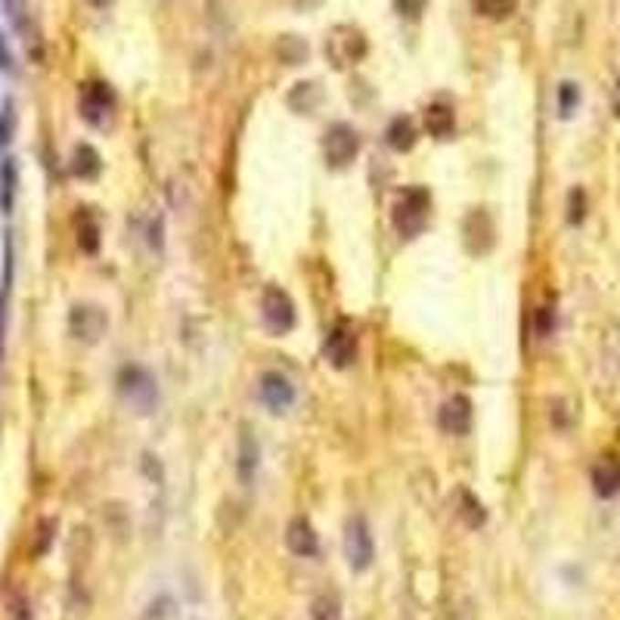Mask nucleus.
Masks as SVG:
<instances>
[{
	"mask_svg": "<svg viewBox=\"0 0 620 620\" xmlns=\"http://www.w3.org/2000/svg\"><path fill=\"white\" fill-rule=\"evenodd\" d=\"M360 152V137L351 124L335 121L323 137V155L329 168H348Z\"/></svg>",
	"mask_w": 620,
	"mask_h": 620,
	"instance_id": "nucleus-5",
	"label": "nucleus"
},
{
	"mask_svg": "<svg viewBox=\"0 0 620 620\" xmlns=\"http://www.w3.org/2000/svg\"><path fill=\"white\" fill-rule=\"evenodd\" d=\"M13 199H16V164L13 159H4V164H0V208H4V215L13 211Z\"/></svg>",
	"mask_w": 620,
	"mask_h": 620,
	"instance_id": "nucleus-21",
	"label": "nucleus"
},
{
	"mask_svg": "<svg viewBox=\"0 0 620 620\" xmlns=\"http://www.w3.org/2000/svg\"><path fill=\"white\" fill-rule=\"evenodd\" d=\"M261 317H264V326L270 329L273 335H286L295 329V301L289 298L286 289L279 286H267L264 289V298H261Z\"/></svg>",
	"mask_w": 620,
	"mask_h": 620,
	"instance_id": "nucleus-3",
	"label": "nucleus"
},
{
	"mask_svg": "<svg viewBox=\"0 0 620 620\" xmlns=\"http://www.w3.org/2000/svg\"><path fill=\"white\" fill-rule=\"evenodd\" d=\"M475 6L488 19H502V16L512 13V0H475Z\"/></svg>",
	"mask_w": 620,
	"mask_h": 620,
	"instance_id": "nucleus-25",
	"label": "nucleus"
},
{
	"mask_svg": "<svg viewBox=\"0 0 620 620\" xmlns=\"http://www.w3.org/2000/svg\"><path fill=\"white\" fill-rule=\"evenodd\" d=\"M611 106H615V115L620 119V78H617V84H615V93H611Z\"/></svg>",
	"mask_w": 620,
	"mask_h": 620,
	"instance_id": "nucleus-34",
	"label": "nucleus"
},
{
	"mask_svg": "<svg viewBox=\"0 0 620 620\" xmlns=\"http://www.w3.org/2000/svg\"><path fill=\"white\" fill-rule=\"evenodd\" d=\"M277 53H279V59L286 62V66H301V62L308 59V44H304L301 37H295V35H286V37H279Z\"/></svg>",
	"mask_w": 620,
	"mask_h": 620,
	"instance_id": "nucleus-20",
	"label": "nucleus"
},
{
	"mask_svg": "<svg viewBox=\"0 0 620 620\" xmlns=\"http://www.w3.org/2000/svg\"><path fill=\"white\" fill-rule=\"evenodd\" d=\"M320 100H323V93H320V84H313V81L295 84V90L289 93V106H292L295 112H301V115H310L313 109L320 106Z\"/></svg>",
	"mask_w": 620,
	"mask_h": 620,
	"instance_id": "nucleus-18",
	"label": "nucleus"
},
{
	"mask_svg": "<svg viewBox=\"0 0 620 620\" xmlns=\"http://www.w3.org/2000/svg\"><path fill=\"white\" fill-rule=\"evenodd\" d=\"M459 499H462L459 515L466 518L468 528H478V524H484V518H488V515H484V506H481V502H478L468 490H462V493H459Z\"/></svg>",
	"mask_w": 620,
	"mask_h": 620,
	"instance_id": "nucleus-23",
	"label": "nucleus"
},
{
	"mask_svg": "<svg viewBox=\"0 0 620 620\" xmlns=\"http://www.w3.org/2000/svg\"><path fill=\"white\" fill-rule=\"evenodd\" d=\"M453 128H457V115H453L450 106L444 103H431L426 109V131L431 133V137L437 140H447L453 133Z\"/></svg>",
	"mask_w": 620,
	"mask_h": 620,
	"instance_id": "nucleus-14",
	"label": "nucleus"
},
{
	"mask_svg": "<svg viewBox=\"0 0 620 620\" xmlns=\"http://www.w3.org/2000/svg\"><path fill=\"white\" fill-rule=\"evenodd\" d=\"M53 531H57V524H53V521H44L41 524V540H37V546H35V555H44L47 552V546L53 543Z\"/></svg>",
	"mask_w": 620,
	"mask_h": 620,
	"instance_id": "nucleus-32",
	"label": "nucleus"
},
{
	"mask_svg": "<svg viewBox=\"0 0 620 620\" xmlns=\"http://www.w3.org/2000/svg\"><path fill=\"white\" fill-rule=\"evenodd\" d=\"M441 428L447 435H468V428H472V400L468 397H450L447 404L441 406Z\"/></svg>",
	"mask_w": 620,
	"mask_h": 620,
	"instance_id": "nucleus-11",
	"label": "nucleus"
},
{
	"mask_svg": "<svg viewBox=\"0 0 620 620\" xmlns=\"http://www.w3.org/2000/svg\"><path fill=\"white\" fill-rule=\"evenodd\" d=\"M326 357L335 370H348L357 357V335L348 323H339L326 339Z\"/></svg>",
	"mask_w": 620,
	"mask_h": 620,
	"instance_id": "nucleus-9",
	"label": "nucleus"
},
{
	"mask_svg": "<svg viewBox=\"0 0 620 620\" xmlns=\"http://www.w3.org/2000/svg\"><path fill=\"white\" fill-rule=\"evenodd\" d=\"M112 109H115V93L109 84H103V81L84 84V90H81V115L84 119L100 128V124L109 121Z\"/></svg>",
	"mask_w": 620,
	"mask_h": 620,
	"instance_id": "nucleus-7",
	"label": "nucleus"
},
{
	"mask_svg": "<svg viewBox=\"0 0 620 620\" xmlns=\"http://www.w3.org/2000/svg\"><path fill=\"white\" fill-rule=\"evenodd\" d=\"M326 57L335 68L354 66L366 57V37L363 31L354 26H339L326 37Z\"/></svg>",
	"mask_w": 620,
	"mask_h": 620,
	"instance_id": "nucleus-2",
	"label": "nucleus"
},
{
	"mask_svg": "<svg viewBox=\"0 0 620 620\" xmlns=\"http://www.w3.org/2000/svg\"><path fill=\"white\" fill-rule=\"evenodd\" d=\"M397 4V13L406 16V19H419L422 10L428 6V0H394Z\"/></svg>",
	"mask_w": 620,
	"mask_h": 620,
	"instance_id": "nucleus-29",
	"label": "nucleus"
},
{
	"mask_svg": "<svg viewBox=\"0 0 620 620\" xmlns=\"http://www.w3.org/2000/svg\"><path fill=\"white\" fill-rule=\"evenodd\" d=\"M13 131H16V112H13V103H6L4 109H0V146L10 143Z\"/></svg>",
	"mask_w": 620,
	"mask_h": 620,
	"instance_id": "nucleus-27",
	"label": "nucleus"
},
{
	"mask_svg": "<svg viewBox=\"0 0 620 620\" xmlns=\"http://www.w3.org/2000/svg\"><path fill=\"white\" fill-rule=\"evenodd\" d=\"M583 217H586V193L577 186V190H571L568 195V221L583 224Z\"/></svg>",
	"mask_w": 620,
	"mask_h": 620,
	"instance_id": "nucleus-26",
	"label": "nucleus"
},
{
	"mask_svg": "<svg viewBox=\"0 0 620 620\" xmlns=\"http://www.w3.org/2000/svg\"><path fill=\"white\" fill-rule=\"evenodd\" d=\"M72 171H75V177H81V180L97 177L100 174V152L97 149L88 146V143L78 146L75 155H72Z\"/></svg>",
	"mask_w": 620,
	"mask_h": 620,
	"instance_id": "nucleus-19",
	"label": "nucleus"
},
{
	"mask_svg": "<svg viewBox=\"0 0 620 620\" xmlns=\"http://www.w3.org/2000/svg\"><path fill=\"white\" fill-rule=\"evenodd\" d=\"M310 611H313V620H335V617H339V602L326 599V595H323V599L313 602Z\"/></svg>",
	"mask_w": 620,
	"mask_h": 620,
	"instance_id": "nucleus-28",
	"label": "nucleus"
},
{
	"mask_svg": "<svg viewBox=\"0 0 620 620\" xmlns=\"http://www.w3.org/2000/svg\"><path fill=\"white\" fill-rule=\"evenodd\" d=\"M10 620H35V617H31L28 602L22 599V595H16V599L10 602Z\"/></svg>",
	"mask_w": 620,
	"mask_h": 620,
	"instance_id": "nucleus-31",
	"label": "nucleus"
},
{
	"mask_svg": "<svg viewBox=\"0 0 620 620\" xmlns=\"http://www.w3.org/2000/svg\"><path fill=\"white\" fill-rule=\"evenodd\" d=\"M580 103V90H577V84L574 81H564L562 88H559V112L568 119V115H574V109Z\"/></svg>",
	"mask_w": 620,
	"mask_h": 620,
	"instance_id": "nucleus-24",
	"label": "nucleus"
},
{
	"mask_svg": "<svg viewBox=\"0 0 620 620\" xmlns=\"http://www.w3.org/2000/svg\"><path fill=\"white\" fill-rule=\"evenodd\" d=\"M428 208H431L428 190H422V186H406L394 205V226L400 236L404 239L419 236L428 224Z\"/></svg>",
	"mask_w": 620,
	"mask_h": 620,
	"instance_id": "nucleus-1",
	"label": "nucleus"
},
{
	"mask_svg": "<svg viewBox=\"0 0 620 620\" xmlns=\"http://www.w3.org/2000/svg\"><path fill=\"white\" fill-rule=\"evenodd\" d=\"M257 394H261V400L270 406L273 413H286L289 406L295 404L292 382H289L286 375H279V373H264L261 384H257Z\"/></svg>",
	"mask_w": 620,
	"mask_h": 620,
	"instance_id": "nucleus-10",
	"label": "nucleus"
},
{
	"mask_svg": "<svg viewBox=\"0 0 620 620\" xmlns=\"http://www.w3.org/2000/svg\"><path fill=\"white\" fill-rule=\"evenodd\" d=\"M10 66H13V59H10V50H6L4 37H0V68H10Z\"/></svg>",
	"mask_w": 620,
	"mask_h": 620,
	"instance_id": "nucleus-33",
	"label": "nucleus"
},
{
	"mask_svg": "<svg viewBox=\"0 0 620 620\" xmlns=\"http://www.w3.org/2000/svg\"><path fill=\"white\" fill-rule=\"evenodd\" d=\"M72 332L78 335V339H84V342H97L100 335L106 332V326H109V320H106V313L100 310V308H90V304H84V308H75L72 310Z\"/></svg>",
	"mask_w": 620,
	"mask_h": 620,
	"instance_id": "nucleus-13",
	"label": "nucleus"
},
{
	"mask_svg": "<svg viewBox=\"0 0 620 620\" xmlns=\"http://www.w3.org/2000/svg\"><path fill=\"white\" fill-rule=\"evenodd\" d=\"M384 140H388V146L394 149V152H406V149H413L415 146V124H413V119L397 115V119L388 124V131H384Z\"/></svg>",
	"mask_w": 620,
	"mask_h": 620,
	"instance_id": "nucleus-16",
	"label": "nucleus"
},
{
	"mask_svg": "<svg viewBox=\"0 0 620 620\" xmlns=\"http://www.w3.org/2000/svg\"><path fill=\"white\" fill-rule=\"evenodd\" d=\"M286 546L301 559H313L320 552V537L308 518H292L286 528Z\"/></svg>",
	"mask_w": 620,
	"mask_h": 620,
	"instance_id": "nucleus-12",
	"label": "nucleus"
},
{
	"mask_svg": "<svg viewBox=\"0 0 620 620\" xmlns=\"http://www.w3.org/2000/svg\"><path fill=\"white\" fill-rule=\"evenodd\" d=\"M552 329H555V313L552 308H540L537 310V335H552Z\"/></svg>",
	"mask_w": 620,
	"mask_h": 620,
	"instance_id": "nucleus-30",
	"label": "nucleus"
},
{
	"mask_svg": "<svg viewBox=\"0 0 620 620\" xmlns=\"http://www.w3.org/2000/svg\"><path fill=\"white\" fill-rule=\"evenodd\" d=\"M593 488H595L599 497H605V499L617 497V493H620V466H617V462L605 459V462H599V466L593 468Z\"/></svg>",
	"mask_w": 620,
	"mask_h": 620,
	"instance_id": "nucleus-15",
	"label": "nucleus"
},
{
	"mask_svg": "<svg viewBox=\"0 0 620 620\" xmlns=\"http://www.w3.org/2000/svg\"><path fill=\"white\" fill-rule=\"evenodd\" d=\"M375 546H373V533L366 518H351L348 531H344V559H348L351 571H366L373 564Z\"/></svg>",
	"mask_w": 620,
	"mask_h": 620,
	"instance_id": "nucleus-6",
	"label": "nucleus"
},
{
	"mask_svg": "<svg viewBox=\"0 0 620 620\" xmlns=\"http://www.w3.org/2000/svg\"><path fill=\"white\" fill-rule=\"evenodd\" d=\"M119 391L131 406H137L140 413H152L155 400H159V388L155 379L149 375L143 366H124L119 373Z\"/></svg>",
	"mask_w": 620,
	"mask_h": 620,
	"instance_id": "nucleus-4",
	"label": "nucleus"
},
{
	"mask_svg": "<svg viewBox=\"0 0 620 620\" xmlns=\"http://www.w3.org/2000/svg\"><path fill=\"white\" fill-rule=\"evenodd\" d=\"M4 6H6V16H10L13 28L19 31L22 41L28 44V53L35 59H41V31H37L31 4H28V0H4Z\"/></svg>",
	"mask_w": 620,
	"mask_h": 620,
	"instance_id": "nucleus-8",
	"label": "nucleus"
},
{
	"mask_svg": "<svg viewBox=\"0 0 620 620\" xmlns=\"http://www.w3.org/2000/svg\"><path fill=\"white\" fill-rule=\"evenodd\" d=\"M88 4L93 6V10H106V6H112L115 0H88Z\"/></svg>",
	"mask_w": 620,
	"mask_h": 620,
	"instance_id": "nucleus-35",
	"label": "nucleus"
},
{
	"mask_svg": "<svg viewBox=\"0 0 620 620\" xmlns=\"http://www.w3.org/2000/svg\"><path fill=\"white\" fill-rule=\"evenodd\" d=\"M78 246H81V251H88V255H93V251L100 248V224L93 221L88 211L78 217Z\"/></svg>",
	"mask_w": 620,
	"mask_h": 620,
	"instance_id": "nucleus-22",
	"label": "nucleus"
},
{
	"mask_svg": "<svg viewBox=\"0 0 620 620\" xmlns=\"http://www.w3.org/2000/svg\"><path fill=\"white\" fill-rule=\"evenodd\" d=\"M236 472H239L242 484H251V478H255V472H257V441L248 435V431H242V437H239Z\"/></svg>",
	"mask_w": 620,
	"mask_h": 620,
	"instance_id": "nucleus-17",
	"label": "nucleus"
}]
</instances>
